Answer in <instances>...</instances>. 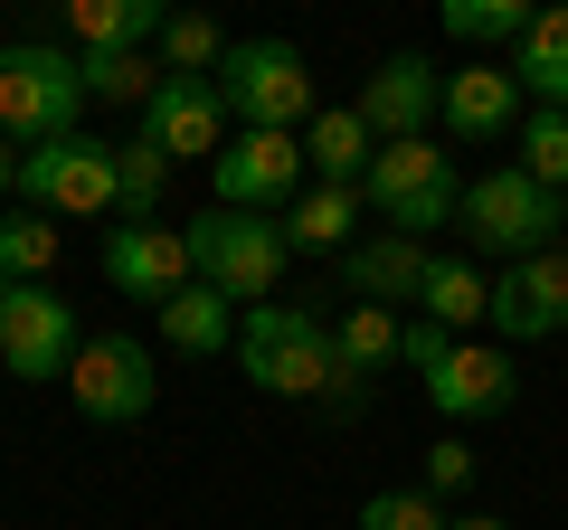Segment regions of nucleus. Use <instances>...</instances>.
Returning <instances> with one entry per match:
<instances>
[{
    "instance_id": "nucleus-28",
    "label": "nucleus",
    "mask_w": 568,
    "mask_h": 530,
    "mask_svg": "<svg viewBox=\"0 0 568 530\" xmlns=\"http://www.w3.org/2000/svg\"><path fill=\"white\" fill-rule=\"evenodd\" d=\"M162 95V58L123 48V58H85V104H152Z\"/></svg>"
},
{
    "instance_id": "nucleus-6",
    "label": "nucleus",
    "mask_w": 568,
    "mask_h": 530,
    "mask_svg": "<svg viewBox=\"0 0 568 530\" xmlns=\"http://www.w3.org/2000/svg\"><path fill=\"white\" fill-rule=\"evenodd\" d=\"M361 208L379 227H398V237H436V227L465 208V171H455V152L426 133V143H379V162H369L361 181Z\"/></svg>"
},
{
    "instance_id": "nucleus-20",
    "label": "nucleus",
    "mask_w": 568,
    "mask_h": 530,
    "mask_svg": "<svg viewBox=\"0 0 568 530\" xmlns=\"http://www.w3.org/2000/svg\"><path fill=\"white\" fill-rule=\"evenodd\" d=\"M162 342L181 350V360H227V350H237V304H227L219 285H181L162 304Z\"/></svg>"
},
{
    "instance_id": "nucleus-3",
    "label": "nucleus",
    "mask_w": 568,
    "mask_h": 530,
    "mask_svg": "<svg viewBox=\"0 0 568 530\" xmlns=\"http://www.w3.org/2000/svg\"><path fill=\"white\" fill-rule=\"evenodd\" d=\"M455 218H465V256L474 265H521V256H549V246H559V227H568V208H559V190H540L530 181L521 162H503V171H474L465 181V208H455Z\"/></svg>"
},
{
    "instance_id": "nucleus-30",
    "label": "nucleus",
    "mask_w": 568,
    "mask_h": 530,
    "mask_svg": "<svg viewBox=\"0 0 568 530\" xmlns=\"http://www.w3.org/2000/svg\"><path fill=\"white\" fill-rule=\"evenodd\" d=\"M521 171L568 200V104H540V114L521 123Z\"/></svg>"
},
{
    "instance_id": "nucleus-7",
    "label": "nucleus",
    "mask_w": 568,
    "mask_h": 530,
    "mask_svg": "<svg viewBox=\"0 0 568 530\" xmlns=\"http://www.w3.org/2000/svg\"><path fill=\"white\" fill-rule=\"evenodd\" d=\"M10 208H48V218H114V208H123L114 143L67 133V143L29 152V162H20V200H10Z\"/></svg>"
},
{
    "instance_id": "nucleus-26",
    "label": "nucleus",
    "mask_w": 568,
    "mask_h": 530,
    "mask_svg": "<svg viewBox=\"0 0 568 530\" xmlns=\"http://www.w3.org/2000/svg\"><path fill=\"white\" fill-rule=\"evenodd\" d=\"M530 0H446V39H465V48H521L530 39Z\"/></svg>"
},
{
    "instance_id": "nucleus-8",
    "label": "nucleus",
    "mask_w": 568,
    "mask_h": 530,
    "mask_svg": "<svg viewBox=\"0 0 568 530\" xmlns=\"http://www.w3.org/2000/svg\"><path fill=\"white\" fill-rule=\"evenodd\" d=\"M67 398H77L85 427H133V417H152V398H162V379H152V342H133V332H95V342L77 350V369H67Z\"/></svg>"
},
{
    "instance_id": "nucleus-32",
    "label": "nucleus",
    "mask_w": 568,
    "mask_h": 530,
    "mask_svg": "<svg viewBox=\"0 0 568 530\" xmlns=\"http://www.w3.org/2000/svg\"><path fill=\"white\" fill-rule=\"evenodd\" d=\"M474 483V446L465 436H436V446H426V492H465Z\"/></svg>"
},
{
    "instance_id": "nucleus-2",
    "label": "nucleus",
    "mask_w": 568,
    "mask_h": 530,
    "mask_svg": "<svg viewBox=\"0 0 568 530\" xmlns=\"http://www.w3.org/2000/svg\"><path fill=\"white\" fill-rule=\"evenodd\" d=\"M85 114V58H67L58 39H10L0 48V143L48 152L67 143Z\"/></svg>"
},
{
    "instance_id": "nucleus-34",
    "label": "nucleus",
    "mask_w": 568,
    "mask_h": 530,
    "mask_svg": "<svg viewBox=\"0 0 568 530\" xmlns=\"http://www.w3.org/2000/svg\"><path fill=\"white\" fill-rule=\"evenodd\" d=\"M20 162H29L20 143H0V200H20Z\"/></svg>"
},
{
    "instance_id": "nucleus-4",
    "label": "nucleus",
    "mask_w": 568,
    "mask_h": 530,
    "mask_svg": "<svg viewBox=\"0 0 568 530\" xmlns=\"http://www.w3.org/2000/svg\"><path fill=\"white\" fill-rule=\"evenodd\" d=\"M209 85H219V104H227L237 133H304V123L323 114L313 67H304V48H294V39H237Z\"/></svg>"
},
{
    "instance_id": "nucleus-16",
    "label": "nucleus",
    "mask_w": 568,
    "mask_h": 530,
    "mask_svg": "<svg viewBox=\"0 0 568 530\" xmlns=\"http://www.w3.org/2000/svg\"><path fill=\"white\" fill-rule=\"evenodd\" d=\"M426 265H436V246H426V237L379 227V237H361V246L342 256V304H379V313H398V304H417V294H426Z\"/></svg>"
},
{
    "instance_id": "nucleus-12",
    "label": "nucleus",
    "mask_w": 568,
    "mask_h": 530,
    "mask_svg": "<svg viewBox=\"0 0 568 530\" xmlns=\"http://www.w3.org/2000/svg\"><path fill=\"white\" fill-rule=\"evenodd\" d=\"M142 143L162 152L171 171L181 162H219L227 152V104L209 77H162V95L142 104Z\"/></svg>"
},
{
    "instance_id": "nucleus-17",
    "label": "nucleus",
    "mask_w": 568,
    "mask_h": 530,
    "mask_svg": "<svg viewBox=\"0 0 568 530\" xmlns=\"http://www.w3.org/2000/svg\"><path fill=\"white\" fill-rule=\"evenodd\" d=\"M436 123H446L455 143H493V133H511V123H521V85H511V67L465 58V67L446 77V104H436Z\"/></svg>"
},
{
    "instance_id": "nucleus-27",
    "label": "nucleus",
    "mask_w": 568,
    "mask_h": 530,
    "mask_svg": "<svg viewBox=\"0 0 568 530\" xmlns=\"http://www.w3.org/2000/svg\"><path fill=\"white\" fill-rule=\"evenodd\" d=\"M227 48H237V39H227L219 20L181 10V20L162 29V48H152V58H162V77H219V67H227Z\"/></svg>"
},
{
    "instance_id": "nucleus-18",
    "label": "nucleus",
    "mask_w": 568,
    "mask_h": 530,
    "mask_svg": "<svg viewBox=\"0 0 568 530\" xmlns=\"http://www.w3.org/2000/svg\"><path fill=\"white\" fill-rule=\"evenodd\" d=\"M58 20L77 39V58H123V48H162L171 10L162 0H67Z\"/></svg>"
},
{
    "instance_id": "nucleus-22",
    "label": "nucleus",
    "mask_w": 568,
    "mask_h": 530,
    "mask_svg": "<svg viewBox=\"0 0 568 530\" xmlns=\"http://www.w3.org/2000/svg\"><path fill=\"white\" fill-rule=\"evenodd\" d=\"M332 342H342V369H351V388H361V379H388V369L407 360V313H379V304H342Z\"/></svg>"
},
{
    "instance_id": "nucleus-1",
    "label": "nucleus",
    "mask_w": 568,
    "mask_h": 530,
    "mask_svg": "<svg viewBox=\"0 0 568 530\" xmlns=\"http://www.w3.org/2000/svg\"><path fill=\"white\" fill-rule=\"evenodd\" d=\"M237 369L265 388V398H361L342 369V342H332L323 313L304 304H246L237 313Z\"/></svg>"
},
{
    "instance_id": "nucleus-36",
    "label": "nucleus",
    "mask_w": 568,
    "mask_h": 530,
    "mask_svg": "<svg viewBox=\"0 0 568 530\" xmlns=\"http://www.w3.org/2000/svg\"><path fill=\"white\" fill-rule=\"evenodd\" d=\"M559 208H568V200H559Z\"/></svg>"
},
{
    "instance_id": "nucleus-24",
    "label": "nucleus",
    "mask_w": 568,
    "mask_h": 530,
    "mask_svg": "<svg viewBox=\"0 0 568 530\" xmlns=\"http://www.w3.org/2000/svg\"><path fill=\"white\" fill-rule=\"evenodd\" d=\"M511 85L540 95V104H568V0H549L530 20V39L511 48Z\"/></svg>"
},
{
    "instance_id": "nucleus-9",
    "label": "nucleus",
    "mask_w": 568,
    "mask_h": 530,
    "mask_svg": "<svg viewBox=\"0 0 568 530\" xmlns=\"http://www.w3.org/2000/svg\"><path fill=\"white\" fill-rule=\"evenodd\" d=\"M85 350L77 332V304L48 285H0V360H10V379H67Z\"/></svg>"
},
{
    "instance_id": "nucleus-35",
    "label": "nucleus",
    "mask_w": 568,
    "mask_h": 530,
    "mask_svg": "<svg viewBox=\"0 0 568 530\" xmlns=\"http://www.w3.org/2000/svg\"><path fill=\"white\" fill-rule=\"evenodd\" d=\"M455 530H511V521H493V511H455Z\"/></svg>"
},
{
    "instance_id": "nucleus-13",
    "label": "nucleus",
    "mask_w": 568,
    "mask_h": 530,
    "mask_svg": "<svg viewBox=\"0 0 568 530\" xmlns=\"http://www.w3.org/2000/svg\"><path fill=\"white\" fill-rule=\"evenodd\" d=\"M104 275H114V294H133V304L162 313L181 285H200V265H190V227H114L104 237Z\"/></svg>"
},
{
    "instance_id": "nucleus-10",
    "label": "nucleus",
    "mask_w": 568,
    "mask_h": 530,
    "mask_svg": "<svg viewBox=\"0 0 568 530\" xmlns=\"http://www.w3.org/2000/svg\"><path fill=\"white\" fill-rule=\"evenodd\" d=\"M426 408L446 427H493V417L521 408V360L503 342H455L446 360L426 369Z\"/></svg>"
},
{
    "instance_id": "nucleus-19",
    "label": "nucleus",
    "mask_w": 568,
    "mask_h": 530,
    "mask_svg": "<svg viewBox=\"0 0 568 530\" xmlns=\"http://www.w3.org/2000/svg\"><path fill=\"white\" fill-rule=\"evenodd\" d=\"M369 162H379V133L361 123V104H323V114L304 123V171L323 190H361Z\"/></svg>"
},
{
    "instance_id": "nucleus-11",
    "label": "nucleus",
    "mask_w": 568,
    "mask_h": 530,
    "mask_svg": "<svg viewBox=\"0 0 568 530\" xmlns=\"http://www.w3.org/2000/svg\"><path fill=\"white\" fill-rule=\"evenodd\" d=\"M209 181H219V208L275 218V208L304 190V133H227V152L209 162Z\"/></svg>"
},
{
    "instance_id": "nucleus-31",
    "label": "nucleus",
    "mask_w": 568,
    "mask_h": 530,
    "mask_svg": "<svg viewBox=\"0 0 568 530\" xmlns=\"http://www.w3.org/2000/svg\"><path fill=\"white\" fill-rule=\"evenodd\" d=\"M361 530H455V521L436 511L426 483H398V492H369V502H361Z\"/></svg>"
},
{
    "instance_id": "nucleus-5",
    "label": "nucleus",
    "mask_w": 568,
    "mask_h": 530,
    "mask_svg": "<svg viewBox=\"0 0 568 530\" xmlns=\"http://www.w3.org/2000/svg\"><path fill=\"white\" fill-rule=\"evenodd\" d=\"M190 265H200V285H219L227 304H275L284 265H294V246H284V218H256V208H219L209 200L200 218H190Z\"/></svg>"
},
{
    "instance_id": "nucleus-14",
    "label": "nucleus",
    "mask_w": 568,
    "mask_h": 530,
    "mask_svg": "<svg viewBox=\"0 0 568 530\" xmlns=\"http://www.w3.org/2000/svg\"><path fill=\"white\" fill-rule=\"evenodd\" d=\"M493 332H503V350L568 332V246L521 256V265H503V275H493Z\"/></svg>"
},
{
    "instance_id": "nucleus-25",
    "label": "nucleus",
    "mask_w": 568,
    "mask_h": 530,
    "mask_svg": "<svg viewBox=\"0 0 568 530\" xmlns=\"http://www.w3.org/2000/svg\"><path fill=\"white\" fill-rule=\"evenodd\" d=\"M48 265H58L48 208H10V218H0V285H48Z\"/></svg>"
},
{
    "instance_id": "nucleus-15",
    "label": "nucleus",
    "mask_w": 568,
    "mask_h": 530,
    "mask_svg": "<svg viewBox=\"0 0 568 530\" xmlns=\"http://www.w3.org/2000/svg\"><path fill=\"white\" fill-rule=\"evenodd\" d=\"M436 104H446V77H436V67H426L417 48L379 58V67H369V85H361V123L379 133V143H426Z\"/></svg>"
},
{
    "instance_id": "nucleus-33",
    "label": "nucleus",
    "mask_w": 568,
    "mask_h": 530,
    "mask_svg": "<svg viewBox=\"0 0 568 530\" xmlns=\"http://www.w3.org/2000/svg\"><path fill=\"white\" fill-rule=\"evenodd\" d=\"M455 350V332L446 323H426V313H407V369H436Z\"/></svg>"
},
{
    "instance_id": "nucleus-21",
    "label": "nucleus",
    "mask_w": 568,
    "mask_h": 530,
    "mask_svg": "<svg viewBox=\"0 0 568 530\" xmlns=\"http://www.w3.org/2000/svg\"><path fill=\"white\" fill-rule=\"evenodd\" d=\"M284 246H294V256H351V246H361V190L313 181L304 200L284 208Z\"/></svg>"
},
{
    "instance_id": "nucleus-23",
    "label": "nucleus",
    "mask_w": 568,
    "mask_h": 530,
    "mask_svg": "<svg viewBox=\"0 0 568 530\" xmlns=\"http://www.w3.org/2000/svg\"><path fill=\"white\" fill-rule=\"evenodd\" d=\"M417 313H426V323H446L455 342H465L474 323H493V275H484L474 256H436V265H426V294H417Z\"/></svg>"
},
{
    "instance_id": "nucleus-29",
    "label": "nucleus",
    "mask_w": 568,
    "mask_h": 530,
    "mask_svg": "<svg viewBox=\"0 0 568 530\" xmlns=\"http://www.w3.org/2000/svg\"><path fill=\"white\" fill-rule=\"evenodd\" d=\"M114 171H123V208H114V218L123 227H152V218H162V190H171V162L133 133V143H114Z\"/></svg>"
}]
</instances>
